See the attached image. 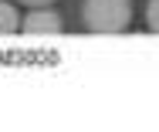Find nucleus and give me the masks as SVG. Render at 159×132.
Returning a JSON list of instances; mask_svg holds the SVG:
<instances>
[{"mask_svg": "<svg viewBox=\"0 0 159 132\" xmlns=\"http://www.w3.org/2000/svg\"><path fill=\"white\" fill-rule=\"evenodd\" d=\"M17 3H27V7H44V3H54V0H17Z\"/></svg>", "mask_w": 159, "mask_h": 132, "instance_id": "nucleus-5", "label": "nucleus"}, {"mask_svg": "<svg viewBox=\"0 0 159 132\" xmlns=\"http://www.w3.org/2000/svg\"><path fill=\"white\" fill-rule=\"evenodd\" d=\"M24 31L27 34H58L61 31V17L54 10H48V7H34L24 17Z\"/></svg>", "mask_w": 159, "mask_h": 132, "instance_id": "nucleus-2", "label": "nucleus"}, {"mask_svg": "<svg viewBox=\"0 0 159 132\" xmlns=\"http://www.w3.org/2000/svg\"><path fill=\"white\" fill-rule=\"evenodd\" d=\"M146 24H149L152 34H159V0H149V7H146Z\"/></svg>", "mask_w": 159, "mask_h": 132, "instance_id": "nucleus-4", "label": "nucleus"}, {"mask_svg": "<svg viewBox=\"0 0 159 132\" xmlns=\"http://www.w3.org/2000/svg\"><path fill=\"white\" fill-rule=\"evenodd\" d=\"M17 27H20V14H17V7L0 0V34H14Z\"/></svg>", "mask_w": 159, "mask_h": 132, "instance_id": "nucleus-3", "label": "nucleus"}, {"mask_svg": "<svg viewBox=\"0 0 159 132\" xmlns=\"http://www.w3.org/2000/svg\"><path fill=\"white\" fill-rule=\"evenodd\" d=\"M81 20L92 34H122L132 20V3L129 0H85Z\"/></svg>", "mask_w": 159, "mask_h": 132, "instance_id": "nucleus-1", "label": "nucleus"}]
</instances>
